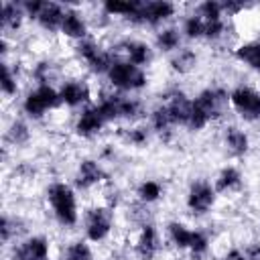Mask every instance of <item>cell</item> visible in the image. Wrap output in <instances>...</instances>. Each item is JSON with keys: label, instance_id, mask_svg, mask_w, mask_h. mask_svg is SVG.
Instances as JSON below:
<instances>
[{"label": "cell", "instance_id": "7bdbcfd3", "mask_svg": "<svg viewBox=\"0 0 260 260\" xmlns=\"http://www.w3.org/2000/svg\"><path fill=\"white\" fill-rule=\"evenodd\" d=\"M217 260H248L244 254L242 246H228L221 250V254L217 256Z\"/></svg>", "mask_w": 260, "mask_h": 260}, {"label": "cell", "instance_id": "9c48e42d", "mask_svg": "<svg viewBox=\"0 0 260 260\" xmlns=\"http://www.w3.org/2000/svg\"><path fill=\"white\" fill-rule=\"evenodd\" d=\"M110 183L112 179H110L108 165L102 162L95 154H85L77 158L71 171V185L79 193H93L98 189H104Z\"/></svg>", "mask_w": 260, "mask_h": 260}, {"label": "cell", "instance_id": "5b68a950", "mask_svg": "<svg viewBox=\"0 0 260 260\" xmlns=\"http://www.w3.org/2000/svg\"><path fill=\"white\" fill-rule=\"evenodd\" d=\"M57 110H63L57 85H37V83H30L22 91V95L18 100L20 116H24L30 122H43V120H47Z\"/></svg>", "mask_w": 260, "mask_h": 260}, {"label": "cell", "instance_id": "1f68e13d", "mask_svg": "<svg viewBox=\"0 0 260 260\" xmlns=\"http://www.w3.org/2000/svg\"><path fill=\"white\" fill-rule=\"evenodd\" d=\"M132 195H134V201L144 205V207H152V205H158L165 195H167V185L165 181H160L158 177H142L134 189H132Z\"/></svg>", "mask_w": 260, "mask_h": 260}, {"label": "cell", "instance_id": "4dcf8cb0", "mask_svg": "<svg viewBox=\"0 0 260 260\" xmlns=\"http://www.w3.org/2000/svg\"><path fill=\"white\" fill-rule=\"evenodd\" d=\"M150 43H152L156 55H165V57H171L181 47H185V39H183L181 28H179L177 22L167 24V26H160L158 30H154Z\"/></svg>", "mask_w": 260, "mask_h": 260}, {"label": "cell", "instance_id": "74e56055", "mask_svg": "<svg viewBox=\"0 0 260 260\" xmlns=\"http://www.w3.org/2000/svg\"><path fill=\"white\" fill-rule=\"evenodd\" d=\"M230 20L228 18H217V20H209L205 22V35H203V43L209 47H217L223 45L228 41V32H230Z\"/></svg>", "mask_w": 260, "mask_h": 260}, {"label": "cell", "instance_id": "277c9868", "mask_svg": "<svg viewBox=\"0 0 260 260\" xmlns=\"http://www.w3.org/2000/svg\"><path fill=\"white\" fill-rule=\"evenodd\" d=\"M116 211L102 201L89 203L81 213V238H85L91 246L108 244L116 234Z\"/></svg>", "mask_w": 260, "mask_h": 260}, {"label": "cell", "instance_id": "83f0119b", "mask_svg": "<svg viewBox=\"0 0 260 260\" xmlns=\"http://www.w3.org/2000/svg\"><path fill=\"white\" fill-rule=\"evenodd\" d=\"M26 77L30 79V83H37V85H59V81L65 75L61 73L59 63L53 57L45 55V57L35 59L26 67Z\"/></svg>", "mask_w": 260, "mask_h": 260}, {"label": "cell", "instance_id": "2e32d148", "mask_svg": "<svg viewBox=\"0 0 260 260\" xmlns=\"http://www.w3.org/2000/svg\"><path fill=\"white\" fill-rule=\"evenodd\" d=\"M57 89H59V98H61L63 110H69L73 114L83 110V108H87V106H91L93 100H95V93H93L91 83L87 81V77L77 75V73L65 75L59 81Z\"/></svg>", "mask_w": 260, "mask_h": 260}, {"label": "cell", "instance_id": "d4e9b609", "mask_svg": "<svg viewBox=\"0 0 260 260\" xmlns=\"http://www.w3.org/2000/svg\"><path fill=\"white\" fill-rule=\"evenodd\" d=\"M32 142V122L24 116H12L4 122L2 130V146L10 150L26 148Z\"/></svg>", "mask_w": 260, "mask_h": 260}, {"label": "cell", "instance_id": "f6af8a7d", "mask_svg": "<svg viewBox=\"0 0 260 260\" xmlns=\"http://www.w3.org/2000/svg\"><path fill=\"white\" fill-rule=\"evenodd\" d=\"M110 260H130L128 256H114V258H110Z\"/></svg>", "mask_w": 260, "mask_h": 260}, {"label": "cell", "instance_id": "bcb514c9", "mask_svg": "<svg viewBox=\"0 0 260 260\" xmlns=\"http://www.w3.org/2000/svg\"><path fill=\"white\" fill-rule=\"evenodd\" d=\"M254 39H256V41H258V43H260V30H258V32H256V37H254Z\"/></svg>", "mask_w": 260, "mask_h": 260}, {"label": "cell", "instance_id": "44dd1931", "mask_svg": "<svg viewBox=\"0 0 260 260\" xmlns=\"http://www.w3.org/2000/svg\"><path fill=\"white\" fill-rule=\"evenodd\" d=\"M158 100L165 104V108L169 112V118L175 124V128L177 130L179 128H185L187 118H189V112H191V100H193V95L187 93L181 85H171V87H167L160 93Z\"/></svg>", "mask_w": 260, "mask_h": 260}, {"label": "cell", "instance_id": "ee69618b", "mask_svg": "<svg viewBox=\"0 0 260 260\" xmlns=\"http://www.w3.org/2000/svg\"><path fill=\"white\" fill-rule=\"evenodd\" d=\"M242 248H244V254H246L248 260H260V240L258 238L256 240H248Z\"/></svg>", "mask_w": 260, "mask_h": 260}, {"label": "cell", "instance_id": "8d00e7d4", "mask_svg": "<svg viewBox=\"0 0 260 260\" xmlns=\"http://www.w3.org/2000/svg\"><path fill=\"white\" fill-rule=\"evenodd\" d=\"M211 250H213L211 234L205 228H195L189 250H187V258L189 260H207L211 256Z\"/></svg>", "mask_w": 260, "mask_h": 260}, {"label": "cell", "instance_id": "b9f144b4", "mask_svg": "<svg viewBox=\"0 0 260 260\" xmlns=\"http://www.w3.org/2000/svg\"><path fill=\"white\" fill-rule=\"evenodd\" d=\"M221 4H223V14H225L228 20H232L236 16H242L244 12L254 8V4H246V2H238V0H221Z\"/></svg>", "mask_w": 260, "mask_h": 260}, {"label": "cell", "instance_id": "7c38bea8", "mask_svg": "<svg viewBox=\"0 0 260 260\" xmlns=\"http://www.w3.org/2000/svg\"><path fill=\"white\" fill-rule=\"evenodd\" d=\"M230 110L240 122L260 126V87L250 81L230 85Z\"/></svg>", "mask_w": 260, "mask_h": 260}, {"label": "cell", "instance_id": "30bf717a", "mask_svg": "<svg viewBox=\"0 0 260 260\" xmlns=\"http://www.w3.org/2000/svg\"><path fill=\"white\" fill-rule=\"evenodd\" d=\"M219 203V195L211 183V179L207 177H193L187 187H185V195H183V207L185 211L195 217H207Z\"/></svg>", "mask_w": 260, "mask_h": 260}, {"label": "cell", "instance_id": "4fadbf2b", "mask_svg": "<svg viewBox=\"0 0 260 260\" xmlns=\"http://www.w3.org/2000/svg\"><path fill=\"white\" fill-rule=\"evenodd\" d=\"M165 248H167V244H165L162 228H158V223L152 219L142 221L136 228L134 238L130 242L134 260H158L160 254L165 252Z\"/></svg>", "mask_w": 260, "mask_h": 260}, {"label": "cell", "instance_id": "7dc6e473", "mask_svg": "<svg viewBox=\"0 0 260 260\" xmlns=\"http://www.w3.org/2000/svg\"><path fill=\"white\" fill-rule=\"evenodd\" d=\"M258 136H260V132H258Z\"/></svg>", "mask_w": 260, "mask_h": 260}, {"label": "cell", "instance_id": "9a60e30c", "mask_svg": "<svg viewBox=\"0 0 260 260\" xmlns=\"http://www.w3.org/2000/svg\"><path fill=\"white\" fill-rule=\"evenodd\" d=\"M110 49L114 51L116 57H122L142 69H150L156 59V51H154L152 43L148 39L136 37V35H122V37L114 39L110 43Z\"/></svg>", "mask_w": 260, "mask_h": 260}, {"label": "cell", "instance_id": "d6a6232c", "mask_svg": "<svg viewBox=\"0 0 260 260\" xmlns=\"http://www.w3.org/2000/svg\"><path fill=\"white\" fill-rule=\"evenodd\" d=\"M26 221L22 215L12 213L8 209L2 211V219H0V242L2 248L6 250L8 246H12L16 240H20L22 236H26Z\"/></svg>", "mask_w": 260, "mask_h": 260}, {"label": "cell", "instance_id": "52a82bcc", "mask_svg": "<svg viewBox=\"0 0 260 260\" xmlns=\"http://www.w3.org/2000/svg\"><path fill=\"white\" fill-rule=\"evenodd\" d=\"M179 4L173 0H140L136 12L124 22L130 28H148L158 30L160 26L173 24L179 18Z\"/></svg>", "mask_w": 260, "mask_h": 260}, {"label": "cell", "instance_id": "7402d4cb", "mask_svg": "<svg viewBox=\"0 0 260 260\" xmlns=\"http://www.w3.org/2000/svg\"><path fill=\"white\" fill-rule=\"evenodd\" d=\"M211 183L219 197H234L244 189L246 175L238 162H225L215 171V175L211 177Z\"/></svg>", "mask_w": 260, "mask_h": 260}, {"label": "cell", "instance_id": "e575fe53", "mask_svg": "<svg viewBox=\"0 0 260 260\" xmlns=\"http://www.w3.org/2000/svg\"><path fill=\"white\" fill-rule=\"evenodd\" d=\"M138 2L140 0H106V2H100L95 8L100 14H104L108 20H122L126 22L138 8Z\"/></svg>", "mask_w": 260, "mask_h": 260}, {"label": "cell", "instance_id": "ffe728a7", "mask_svg": "<svg viewBox=\"0 0 260 260\" xmlns=\"http://www.w3.org/2000/svg\"><path fill=\"white\" fill-rule=\"evenodd\" d=\"M2 73H0V93L4 102L20 100L22 95V79L26 77V67L18 57L2 59Z\"/></svg>", "mask_w": 260, "mask_h": 260}, {"label": "cell", "instance_id": "8fae6325", "mask_svg": "<svg viewBox=\"0 0 260 260\" xmlns=\"http://www.w3.org/2000/svg\"><path fill=\"white\" fill-rule=\"evenodd\" d=\"M22 8L30 24H35L45 35H59L63 16L67 10L65 2L57 0H22Z\"/></svg>", "mask_w": 260, "mask_h": 260}, {"label": "cell", "instance_id": "4316f807", "mask_svg": "<svg viewBox=\"0 0 260 260\" xmlns=\"http://www.w3.org/2000/svg\"><path fill=\"white\" fill-rule=\"evenodd\" d=\"M193 225L187 223L185 219H179V217H173V219H167L165 225H162V236H165V244L177 252V254H187L189 250V244H191V238H193Z\"/></svg>", "mask_w": 260, "mask_h": 260}, {"label": "cell", "instance_id": "836d02e7", "mask_svg": "<svg viewBox=\"0 0 260 260\" xmlns=\"http://www.w3.org/2000/svg\"><path fill=\"white\" fill-rule=\"evenodd\" d=\"M179 28L181 35L185 39V45H195V43H203V35H205V20L193 10L189 8L187 12H183L179 16Z\"/></svg>", "mask_w": 260, "mask_h": 260}, {"label": "cell", "instance_id": "d6986e66", "mask_svg": "<svg viewBox=\"0 0 260 260\" xmlns=\"http://www.w3.org/2000/svg\"><path fill=\"white\" fill-rule=\"evenodd\" d=\"M91 30H93V26H91L89 14L79 4H67V10H65V16H63V24H61L59 35L73 45V43H79V41L91 37L93 35Z\"/></svg>", "mask_w": 260, "mask_h": 260}, {"label": "cell", "instance_id": "60d3db41", "mask_svg": "<svg viewBox=\"0 0 260 260\" xmlns=\"http://www.w3.org/2000/svg\"><path fill=\"white\" fill-rule=\"evenodd\" d=\"M95 156L106 165H116V160L120 158V144L118 142H104Z\"/></svg>", "mask_w": 260, "mask_h": 260}, {"label": "cell", "instance_id": "d590c367", "mask_svg": "<svg viewBox=\"0 0 260 260\" xmlns=\"http://www.w3.org/2000/svg\"><path fill=\"white\" fill-rule=\"evenodd\" d=\"M57 260H95V246L81 236L73 238L61 248Z\"/></svg>", "mask_w": 260, "mask_h": 260}, {"label": "cell", "instance_id": "cb8c5ba5", "mask_svg": "<svg viewBox=\"0 0 260 260\" xmlns=\"http://www.w3.org/2000/svg\"><path fill=\"white\" fill-rule=\"evenodd\" d=\"M144 122H146L148 128L152 130L154 140H158L160 144H173V142H175V138H177V128H175V124L171 122L169 112H167V108H165V104H162L160 100L154 102V104L148 108Z\"/></svg>", "mask_w": 260, "mask_h": 260}, {"label": "cell", "instance_id": "5bb4252c", "mask_svg": "<svg viewBox=\"0 0 260 260\" xmlns=\"http://www.w3.org/2000/svg\"><path fill=\"white\" fill-rule=\"evenodd\" d=\"M4 260H57L53 240L43 232H28L4 250Z\"/></svg>", "mask_w": 260, "mask_h": 260}, {"label": "cell", "instance_id": "ba28073f", "mask_svg": "<svg viewBox=\"0 0 260 260\" xmlns=\"http://www.w3.org/2000/svg\"><path fill=\"white\" fill-rule=\"evenodd\" d=\"M193 108L209 126L223 122L230 112V87L217 81L199 87L193 93Z\"/></svg>", "mask_w": 260, "mask_h": 260}, {"label": "cell", "instance_id": "ac0fdd59", "mask_svg": "<svg viewBox=\"0 0 260 260\" xmlns=\"http://www.w3.org/2000/svg\"><path fill=\"white\" fill-rule=\"evenodd\" d=\"M219 146L230 160H244L252 152V136L246 126L238 122H225L219 132Z\"/></svg>", "mask_w": 260, "mask_h": 260}, {"label": "cell", "instance_id": "f1b7e54d", "mask_svg": "<svg viewBox=\"0 0 260 260\" xmlns=\"http://www.w3.org/2000/svg\"><path fill=\"white\" fill-rule=\"evenodd\" d=\"M116 136H118V142L122 146H128V148H134V150L148 148L150 142L154 140V134H152V130L148 128L146 122H134V124L118 126Z\"/></svg>", "mask_w": 260, "mask_h": 260}, {"label": "cell", "instance_id": "e0dca14e", "mask_svg": "<svg viewBox=\"0 0 260 260\" xmlns=\"http://www.w3.org/2000/svg\"><path fill=\"white\" fill-rule=\"evenodd\" d=\"M108 126L110 124L106 122V118L102 116V112L98 110L95 104L75 112L73 118H71V134L77 140H83V142L100 140L106 134Z\"/></svg>", "mask_w": 260, "mask_h": 260}, {"label": "cell", "instance_id": "f35d334b", "mask_svg": "<svg viewBox=\"0 0 260 260\" xmlns=\"http://www.w3.org/2000/svg\"><path fill=\"white\" fill-rule=\"evenodd\" d=\"M191 8H193L205 22L217 20V18H225L221 0H201V2H197V4H191Z\"/></svg>", "mask_w": 260, "mask_h": 260}, {"label": "cell", "instance_id": "f546056e", "mask_svg": "<svg viewBox=\"0 0 260 260\" xmlns=\"http://www.w3.org/2000/svg\"><path fill=\"white\" fill-rule=\"evenodd\" d=\"M232 59L252 75L260 77V43L256 39H244L232 45Z\"/></svg>", "mask_w": 260, "mask_h": 260}, {"label": "cell", "instance_id": "603a6c76", "mask_svg": "<svg viewBox=\"0 0 260 260\" xmlns=\"http://www.w3.org/2000/svg\"><path fill=\"white\" fill-rule=\"evenodd\" d=\"M28 24L22 2L18 0H2L0 4V37H8L16 41V37Z\"/></svg>", "mask_w": 260, "mask_h": 260}, {"label": "cell", "instance_id": "6da1fadb", "mask_svg": "<svg viewBox=\"0 0 260 260\" xmlns=\"http://www.w3.org/2000/svg\"><path fill=\"white\" fill-rule=\"evenodd\" d=\"M45 209L49 211L53 223L63 232H73L81 223V201L79 191L65 179H51L43 187Z\"/></svg>", "mask_w": 260, "mask_h": 260}, {"label": "cell", "instance_id": "3957f363", "mask_svg": "<svg viewBox=\"0 0 260 260\" xmlns=\"http://www.w3.org/2000/svg\"><path fill=\"white\" fill-rule=\"evenodd\" d=\"M104 81H106V87L112 91L126 93V95H140L150 87L152 77L148 69H142L122 57H116Z\"/></svg>", "mask_w": 260, "mask_h": 260}, {"label": "cell", "instance_id": "8992f818", "mask_svg": "<svg viewBox=\"0 0 260 260\" xmlns=\"http://www.w3.org/2000/svg\"><path fill=\"white\" fill-rule=\"evenodd\" d=\"M71 55H73L75 63H79L87 75L100 77V79L106 77V73L110 71V67L116 59L110 45L102 43L93 35L79 41V43H73L71 45Z\"/></svg>", "mask_w": 260, "mask_h": 260}, {"label": "cell", "instance_id": "7a4b0ae2", "mask_svg": "<svg viewBox=\"0 0 260 260\" xmlns=\"http://www.w3.org/2000/svg\"><path fill=\"white\" fill-rule=\"evenodd\" d=\"M93 104L106 118L110 126H124V124H134V122H144L146 120V104L140 95H126L118 93L112 89H100L95 93Z\"/></svg>", "mask_w": 260, "mask_h": 260}, {"label": "cell", "instance_id": "484cf974", "mask_svg": "<svg viewBox=\"0 0 260 260\" xmlns=\"http://www.w3.org/2000/svg\"><path fill=\"white\" fill-rule=\"evenodd\" d=\"M201 65V53L195 45H185L171 57H167V69L175 77H189Z\"/></svg>", "mask_w": 260, "mask_h": 260}, {"label": "cell", "instance_id": "ab89813d", "mask_svg": "<svg viewBox=\"0 0 260 260\" xmlns=\"http://www.w3.org/2000/svg\"><path fill=\"white\" fill-rule=\"evenodd\" d=\"M102 193H104L102 203H106V205H108V207H112L114 211H118V209L124 205V191H122L116 183L106 185V187L102 189Z\"/></svg>", "mask_w": 260, "mask_h": 260}]
</instances>
